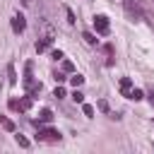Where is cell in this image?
Returning a JSON list of instances; mask_svg holds the SVG:
<instances>
[{"instance_id":"cell-12","label":"cell","mask_w":154,"mask_h":154,"mask_svg":"<svg viewBox=\"0 0 154 154\" xmlns=\"http://www.w3.org/2000/svg\"><path fill=\"white\" fill-rule=\"evenodd\" d=\"M128 99H132V101H142L144 94H142V89H132V91L128 94Z\"/></svg>"},{"instance_id":"cell-21","label":"cell","mask_w":154,"mask_h":154,"mask_svg":"<svg viewBox=\"0 0 154 154\" xmlns=\"http://www.w3.org/2000/svg\"><path fill=\"white\" fill-rule=\"evenodd\" d=\"M53 96H55V99H65V89H63V87H55Z\"/></svg>"},{"instance_id":"cell-17","label":"cell","mask_w":154,"mask_h":154,"mask_svg":"<svg viewBox=\"0 0 154 154\" xmlns=\"http://www.w3.org/2000/svg\"><path fill=\"white\" fill-rule=\"evenodd\" d=\"M14 140H17V144H19V147H24V149H26V147L31 144V142H29V140H26L24 135H14Z\"/></svg>"},{"instance_id":"cell-18","label":"cell","mask_w":154,"mask_h":154,"mask_svg":"<svg viewBox=\"0 0 154 154\" xmlns=\"http://www.w3.org/2000/svg\"><path fill=\"white\" fill-rule=\"evenodd\" d=\"M96 106H99V111H103V113H111V108H108V101H106V99H99V103H96Z\"/></svg>"},{"instance_id":"cell-22","label":"cell","mask_w":154,"mask_h":154,"mask_svg":"<svg viewBox=\"0 0 154 154\" xmlns=\"http://www.w3.org/2000/svg\"><path fill=\"white\" fill-rule=\"evenodd\" d=\"M51 58H53V60H63L65 55H63V51H53V53H51Z\"/></svg>"},{"instance_id":"cell-1","label":"cell","mask_w":154,"mask_h":154,"mask_svg":"<svg viewBox=\"0 0 154 154\" xmlns=\"http://www.w3.org/2000/svg\"><path fill=\"white\" fill-rule=\"evenodd\" d=\"M36 140H38V142H60V132L53 130V128H41V125H38Z\"/></svg>"},{"instance_id":"cell-14","label":"cell","mask_w":154,"mask_h":154,"mask_svg":"<svg viewBox=\"0 0 154 154\" xmlns=\"http://www.w3.org/2000/svg\"><path fill=\"white\" fill-rule=\"evenodd\" d=\"M82 38H84L89 46H96V36H94L91 31H84V34H82Z\"/></svg>"},{"instance_id":"cell-19","label":"cell","mask_w":154,"mask_h":154,"mask_svg":"<svg viewBox=\"0 0 154 154\" xmlns=\"http://www.w3.org/2000/svg\"><path fill=\"white\" fill-rule=\"evenodd\" d=\"M65 14H67V24H75L77 19H75V12L70 10V7H65Z\"/></svg>"},{"instance_id":"cell-8","label":"cell","mask_w":154,"mask_h":154,"mask_svg":"<svg viewBox=\"0 0 154 154\" xmlns=\"http://www.w3.org/2000/svg\"><path fill=\"white\" fill-rule=\"evenodd\" d=\"M130 91H132V79H130V77H123V79H120V94L128 96Z\"/></svg>"},{"instance_id":"cell-7","label":"cell","mask_w":154,"mask_h":154,"mask_svg":"<svg viewBox=\"0 0 154 154\" xmlns=\"http://www.w3.org/2000/svg\"><path fill=\"white\" fill-rule=\"evenodd\" d=\"M24 87H26V94H29L31 99H34V96H36V94L41 91V82H36V79H31V82H26Z\"/></svg>"},{"instance_id":"cell-5","label":"cell","mask_w":154,"mask_h":154,"mask_svg":"<svg viewBox=\"0 0 154 154\" xmlns=\"http://www.w3.org/2000/svg\"><path fill=\"white\" fill-rule=\"evenodd\" d=\"M53 46V36L48 34V36H43V38H38L36 43H34V48H36V53H46L48 48Z\"/></svg>"},{"instance_id":"cell-23","label":"cell","mask_w":154,"mask_h":154,"mask_svg":"<svg viewBox=\"0 0 154 154\" xmlns=\"http://www.w3.org/2000/svg\"><path fill=\"white\" fill-rule=\"evenodd\" d=\"M7 106H10L12 111H17V108H19V101H17V99H10V103H7Z\"/></svg>"},{"instance_id":"cell-4","label":"cell","mask_w":154,"mask_h":154,"mask_svg":"<svg viewBox=\"0 0 154 154\" xmlns=\"http://www.w3.org/2000/svg\"><path fill=\"white\" fill-rule=\"evenodd\" d=\"M10 24H12V31L14 34H22L24 29H26V19H24V14H12V19H10Z\"/></svg>"},{"instance_id":"cell-9","label":"cell","mask_w":154,"mask_h":154,"mask_svg":"<svg viewBox=\"0 0 154 154\" xmlns=\"http://www.w3.org/2000/svg\"><path fill=\"white\" fill-rule=\"evenodd\" d=\"M0 125H2V128H5L7 132H14V130H17V128H14V123H12V120H10L7 116H0Z\"/></svg>"},{"instance_id":"cell-26","label":"cell","mask_w":154,"mask_h":154,"mask_svg":"<svg viewBox=\"0 0 154 154\" xmlns=\"http://www.w3.org/2000/svg\"><path fill=\"white\" fill-rule=\"evenodd\" d=\"M22 5H31V0H22Z\"/></svg>"},{"instance_id":"cell-24","label":"cell","mask_w":154,"mask_h":154,"mask_svg":"<svg viewBox=\"0 0 154 154\" xmlns=\"http://www.w3.org/2000/svg\"><path fill=\"white\" fill-rule=\"evenodd\" d=\"M53 77H55V82H65V79H67V77H65V75H63V72H55V75H53Z\"/></svg>"},{"instance_id":"cell-6","label":"cell","mask_w":154,"mask_h":154,"mask_svg":"<svg viewBox=\"0 0 154 154\" xmlns=\"http://www.w3.org/2000/svg\"><path fill=\"white\" fill-rule=\"evenodd\" d=\"M51 120H53V111H51V108H43V111L38 113V120H34V123H36V128H38V125H46V123H51Z\"/></svg>"},{"instance_id":"cell-3","label":"cell","mask_w":154,"mask_h":154,"mask_svg":"<svg viewBox=\"0 0 154 154\" xmlns=\"http://www.w3.org/2000/svg\"><path fill=\"white\" fill-rule=\"evenodd\" d=\"M94 29H96L99 36H108V31H111L108 17H106V14H96V17H94Z\"/></svg>"},{"instance_id":"cell-15","label":"cell","mask_w":154,"mask_h":154,"mask_svg":"<svg viewBox=\"0 0 154 154\" xmlns=\"http://www.w3.org/2000/svg\"><path fill=\"white\" fill-rule=\"evenodd\" d=\"M70 84H72V87H82V84H84V77H82V75H72V77H70Z\"/></svg>"},{"instance_id":"cell-20","label":"cell","mask_w":154,"mask_h":154,"mask_svg":"<svg viewBox=\"0 0 154 154\" xmlns=\"http://www.w3.org/2000/svg\"><path fill=\"white\" fill-rule=\"evenodd\" d=\"M63 70H65V72H75V65H72L70 60H63Z\"/></svg>"},{"instance_id":"cell-16","label":"cell","mask_w":154,"mask_h":154,"mask_svg":"<svg viewBox=\"0 0 154 154\" xmlns=\"http://www.w3.org/2000/svg\"><path fill=\"white\" fill-rule=\"evenodd\" d=\"M82 113H84L87 118H94V106H89V103H82Z\"/></svg>"},{"instance_id":"cell-13","label":"cell","mask_w":154,"mask_h":154,"mask_svg":"<svg viewBox=\"0 0 154 154\" xmlns=\"http://www.w3.org/2000/svg\"><path fill=\"white\" fill-rule=\"evenodd\" d=\"M72 101H75V103H84V94L79 91V87H75V91H72Z\"/></svg>"},{"instance_id":"cell-2","label":"cell","mask_w":154,"mask_h":154,"mask_svg":"<svg viewBox=\"0 0 154 154\" xmlns=\"http://www.w3.org/2000/svg\"><path fill=\"white\" fill-rule=\"evenodd\" d=\"M123 7H125V12L130 14V19H142L144 17V12H142V7H140V0H123Z\"/></svg>"},{"instance_id":"cell-25","label":"cell","mask_w":154,"mask_h":154,"mask_svg":"<svg viewBox=\"0 0 154 154\" xmlns=\"http://www.w3.org/2000/svg\"><path fill=\"white\" fill-rule=\"evenodd\" d=\"M147 96H149V101H152V106H154V89H149V94H147Z\"/></svg>"},{"instance_id":"cell-11","label":"cell","mask_w":154,"mask_h":154,"mask_svg":"<svg viewBox=\"0 0 154 154\" xmlns=\"http://www.w3.org/2000/svg\"><path fill=\"white\" fill-rule=\"evenodd\" d=\"M31 108V96L26 94L24 99H19V111H29Z\"/></svg>"},{"instance_id":"cell-10","label":"cell","mask_w":154,"mask_h":154,"mask_svg":"<svg viewBox=\"0 0 154 154\" xmlns=\"http://www.w3.org/2000/svg\"><path fill=\"white\" fill-rule=\"evenodd\" d=\"M7 82L10 84H17V72H14V63L7 65Z\"/></svg>"}]
</instances>
